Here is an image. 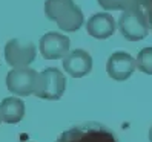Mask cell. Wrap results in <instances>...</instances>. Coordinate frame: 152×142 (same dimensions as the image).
Returning <instances> with one entry per match:
<instances>
[{"instance_id":"cell-1","label":"cell","mask_w":152,"mask_h":142,"mask_svg":"<svg viewBox=\"0 0 152 142\" xmlns=\"http://www.w3.org/2000/svg\"><path fill=\"white\" fill-rule=\"evenodd\" d=\"M45 14L65 32H75L83 25V12L72 0H46Z\"/></svg>"},{"instance_id":"cell-2","label":"cell","mask_w":152,"mask_h":142,"mask_svg":"<svg viewBox=\"0 0 152 142\" xmlns=\"http://www.w3.org/2000/svg\"><path fill=\"white\" fill-rule=\"evenodd\" d=\"M56 142H118L117 136L98 122H88L63 131Z\"/></svg>"},{"instance_id":"cell-3","label":"cell","mask_w":152,"mask_h":142,"mask_svg":"<svg viewBox=\"0 0 152 142\" xmlns=\"http://www.w3.org/2000/svg\"><path fill=\"white\" fill-rule=\"evenodd\" d=\"M66 90V78L61 70L56 67H48L37 76L34 95L42 99L57 101L63 96Z\"/></svg>"},{"instance_id":"cell-4","label":"cell","mask_w":152,"mask_h":142,"mask_svg":"<svg viewBox=\"0 0 152 142\" xmlns=\"http://www.w3.org/2000/svg\"><path fill=\"white\" fill-rule=\"evenodd\" d=\"M118 29L121 35L129 41H140L148 37L149 23L143 9L126 11L118 19Z\"/></svg>"},{"instance_id":"cell-5","label":"cell","mask_w":152,"mask_h":142,"mask_svg":"<svg viewBox=\"0 0 152 142\" xmlns=\"http://www.w3.org/2000/svg\"><path fill=\"white\" fill-rule=\"evenodd\" d=\"M35 54H37V49H35V44L31 41L12 38L5 46V60L14 69L29 66L35 58Z\"/></svg>"},{"instance_id":"cell-6","label":"cell","mask_w":152,"mask_h":142,"mask_svg":"<svg viewBox=\"0 0 152 142\" xmlns=\"http://www.w3.org/2000/svg\"><path fill=\"white\" fill-rule=\"evenodd\" d=\"M37 76H39V74L34 69H29V67L12 69L6 75V87L14 95L29 96L35 90Z\"/></svg>"},{"instance_id":"cell-7","label":"cell","mask_w":152,"mask_h":142,"mask_svg":"<svg viewBox=\"0 0 152 142\" xmlns=\"http://www.w3.org/2000/svg\"><path fill=\"white\" fill-rule=\"evenodd\" d=\"M71 46V40L60 32H48L40 38V54L45 60L63 58Z\"/></svg>"},{"instance_id":"cell-8","label":"cell","mask_w":152,"mask_h":142,"mask_svg":"<svg viewBox=\"0 0 152 142\" xmlns=\"http://www.w3.org/2000/svg\"><path fill=\"white\" fill-rule=\"evenodd\" d=\"M135 60L132 55H129L128 52H114L109 57L108 63H106V70L108 75L115 79V81H126L131 78V75L135 70Z\"/></svg>"},{"instance_id":"cell-9","label":"cell","mask_w":152,"mask_h":142,"mask_svg":"<svg viewBox=\"0 0 152 142\" xmlns=\"http://www.w3.org/2000/svg\"><path fill=\"white\" fill-rule=\"evenodd\" d=\"M63 67L72 78H83L92 70V57L83 49H74L63 57Z\"/></svg>"},{"instance_id":"cell-10","label":"cell","mask_w":152,"mask_h":142,"mask_svg":"<svg viewBox=\"0 0 152 142\" xmlns=\"http://www.w3.org/2000/svg\"><path fill=\"white\" fill-rule=\"evenodd\" d=\"M117 29V23H115L114 17L108 12H98L94 14L86 23V31L91 37L97 40H106L111 35H114Z\"/></svg>"},{"instance_id":"cell-11","label":"cell","mask_w":152,"mask_h":142,"mask_svg":"<svg viewBox=\"0 0 152 142\" xmlns=\"http://www.w3.org/2000/svg\"><path fill=\"white\" fill-rule=\"evenodd\" d=\"M25 116V102L15 96L5 98L0 102V119L6 124H17Z\"/></svg>"},{"instance_id":"cell-12","label":"cell","mask_w":152,"mask_h":142,"mask_svg":"<svg viewBox=\"0 0 152 142\" xmlns=\"http://www.w3.org/2000/svg\"><path fill=\"white\" fill-rule=\"evenodd\" d=\"M106 11H138L145 8L146 0H97Z\"/></svg>"},{"instance_id":"cell-13","label":"cell","mask_w":152,"mask_h":142,"mask_svg":"<svg viewBox=\"0 0 152 142\" xmlns=\"http://www.w3.org/2000/svg\"><path fill=\"white\" fill-rule=\"evenodd\" d=\"M135 67L146 75H152V48H145L138 52L135 60Z\"/></svg>"},{"instance_id":"cell-14","label":"cell","mask_w":152,"mask_h":142,"mask_svg":"<svg viewBox=\"0 0 152 142\" xmlns=\"http://www.w3.org/2000/svg\"><path fill=\"white\" fill-rule=\"evenodd\" d=\"M143 11H145V14H146V19H148L149 26L152 28V0H146V2H145V8H143Z\"/></svg>"},{"instance_id":"cell-15","label":"cell","mask_w":152,"mask_h":142,"mask_svg":"<svg viewBox=\"0 0 152 142\" xmlns=\"http://www.w3.org/2000/svg\"><path fill=\"white\" fill-rule=\"evenodd\" d=\"M149 142H152V127H151V130H149Z\"/></svg>"},{"instance_id":"cell-16","label":"cell","mask_w":152,"mask_h":142,"mask_svg":"<svg viewBox=\"0 0 152 142\" xmlns=\"http://www.w3.org/2000/svg\"><path fill=\"white\" fill-rule=\"evenodd\" d=\"M0 122H2V119H0Z\"/></svg>"}]
</instances>
